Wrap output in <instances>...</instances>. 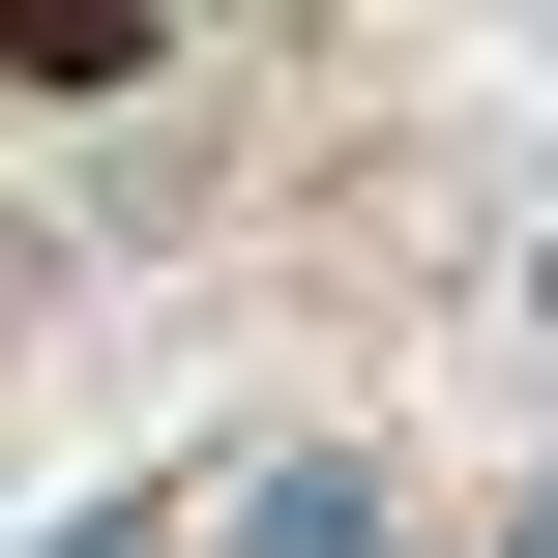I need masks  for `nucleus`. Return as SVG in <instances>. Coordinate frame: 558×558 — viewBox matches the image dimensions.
I'll return each instance as SVG.
<instances>
[{
	"mask_svg": "<svg viewBox=\"0 0 558 558\" xmlns=\"http://www.w3.org/2000/svg\"><path fill=\"white\" fill-rule=\"evenodd\" d=\"M0 59H29V88H147L177 29H147V0H0Z\"/></svg>",
	"mask_w": 558,
	"mask_h": 558,
	"instance_id": "1",
	"label": "nucleus"
},
{
	"mask_svg": "<svg viewBox=\"0 0 558 558\" xmlns=\"http://www.w3.org/2000/svg\"><path fill=\"white\" fill-rule=\"evenodd\" d=\"M235 558H383V471H265V500H235Z\"/></svg>",
	"mask_w": 558,
	"mask_h": 558,
	"instance_id": "2",
	"label": "nucleus"
}]
</instances>
